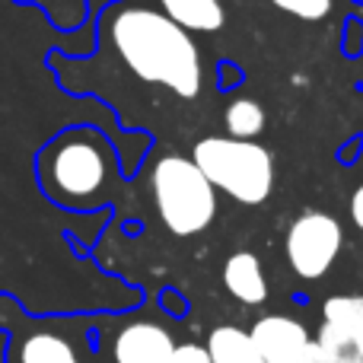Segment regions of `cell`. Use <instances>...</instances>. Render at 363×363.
Segmentation results:
<instances>
[{
	"mask_svg": "<svg viewBox=\"0 0 363 363\" xmlns=\"http://www.w3.org/2000/svg\"><path fill=\"white\" fill-rule=\"evenodd\" d=\"M99 38L118 64L147 86H160L176 99H198L204 89V57L191 32L144 0H115L106 6Z\"/></svg>",
	"mask_w": 363,
	"mask_h": 363,
	"instance_id": "cell-1",
	"label": "cell"
},
{
	"mask_svg": "<svg viewBox=\"0 0 363 363\" xmlns=\"http://www.w3.org/2000/svg\"><path fill=\"white\" fill-rule=\"evenodd\" d=\"M42 194L61 211H99L118 185V153L93 125L64 128L35 157Z\"/></svg>",
	"mask_w": 363,
	"mask_h": 363,
	"instance_id": "cell-2",
	"label": "cell"
},
{
	"mask_svg": "<svg viewBox=\"0 0 363 363\" xmlns=\"http://www.w3.org/2000/svg\"><path fill=\"white\" fill-rule=\"evenodd\" d=\"M150 194L157 217L172 236H201L217 217V188L194 166L191 157L166 153L150 166Z\"/></svg>",
	"mask_w": 363,
	"mask_h": 363,
	"instance_id": "cell-3",
	"label": "cell"
},
{
	"mask_svg": "<svg viewBox=\"0 0 363 363\" xmlns=\"http://www.w3.org/2000/svg\"><path fill=\"white\" fill-rule=\"evenodd\" d=\"M191 160L207 182L236 204L258 207L274 191V157L258 140H239L230 134L201 138L191 150Z\"/></svg>",
	"mask_w": 363,
	"mask_h": 363,
	"instance_id": "cell-4",
	"label": "cell"
},
{
	"mask_svg": "<svg viewBox=\"0 0 363 363\" xmlns=\"http://www.w3.org/2000/svg\"><path fill=\"white\" fill-rule=\"evenodd\" d=\"M345 249V230L325 211H303L284 236V255L300 281H322Z\"/></svg>",
	"mask_w": 363,
	"mask_h": 363,
	"instance_id": "cell-5",
	"label": "cell"
},
{
	"mask_svg": "<svg viewBox=\"0 0 363 363\" xmlns=\"http://www.w3.org/2000/svg\"><path fill=\"white\" fill-rule=\"evenodd\" d=\"M23 332L10 328V345H6V363H83L74 338L61 328H51L48 322H38L23 313Z\"/></svg>",
	"mask_w": 363,
	"mask_h": 363,
	"instance_id": "cell-6",
	"label": "cell"
},
{
	"mask_svg": "<svg viewBox=\"0 0 363 363\" xmlns=\"http://www.w3.org/2000/svg\"><path fill=\"white\" fill-rule=\"evenodd\" d=\"M112 363H172L176 338L153 319H131L112 338Z\"/></svg>",
	"mask_w": 363,
	"mask_h": 363,
	"instance_id": "cell-7",
	"label": "cell"
},
{
	"mask_svg": "<svg viewBox=\"0 0 363 363\" xmlns=\"http://www.w3.org/2000/svg\"><path fill=\"white\" fill-rule=\"evenodd\" d=\"M252 341H255L258 354L264 357V363H296L303 354V347L313 341L309 328L303 325L296 315H284V313H264L252 322L249 328Z\"/></svg>",
	"mask_w": 363,
	"mask_h": 363,
	"instance_id": "cell-8",
	"label": "cell"
},
{
	"mask_svg": "<svg viewBox=\"0 0 363 363\" xmlns=\"http://www.w3.org/2000/svg\"><path fill=\"white\" fill-rule=\"evenodd\" d=\"M223 287L242 306H262L268 300V277L255 252H233L223 264Z\"/></svg>",
	"mask_w": 363,
	"mask_h": 363,
	"instance_id": "cell-9",
	"label": "cell"
},
{
	"mask_svg": "<svg viewBox=\"0 0 363 363\" xmlns=\"http://www.w3.org/2000/svg\"><path fill=\"white\" fill-rule=\"evenodd\" d=\"M163 16H169L185 32H220L226 26L223 0H153Z\"/></svg>",
	"mask_w": 363,
	"mask_h": 363,
	"instance_id": "cell-10",
	"label": "cell"
},
{
	"mask_svg": "<svg viewBox=\"0 0 363 363\" xmlns=\"http://www.w3.org/2000/svg\"><path fill=\"white\" fill-rule=\"evenodd\" d=\"M204 347H207V354H211L213 363H264V357L255 347V341H252L249 328H239V325L211 328Z\"/></svg>",
	"mask_w": 363,
	"mask_h": 363,
	"instance_id": "cell-11",
	"label": "cell"
},
{
	"mask_svg": "<svg viewBox=\"0 0 363 363\" xmlns=\"http://www.w3.org/2000/svg\"><path fill=\"white\" fill-rule=\"evenodd\" d=\"M264 106L258 99H249V96H236L230 99L223 112V125H226V134L230 138H239V140H255L258 134L264 131Z\"/></svg>",
	"mask_w": 363,
	"mask_h": 363,
	"instance_id": "cell-12",
	"label": "cell"
},
{
	"mask_svg": "<svg viewBox=\"0 0 363 363\" xmlns=\"http://www.w3.org/2000/svg\"><path fill=\"white\" fill-rule=\"evenodd\" d=\"M363 319V296L354 294H335L322 303V322L328 325H338L341 332L351 335V328Z\"/></svg>",
	"mask_w": 363,
	"mask_h": 363,
	"instance_id": "cell-13",
	"label": "cell"
},
{
	"mask_svg": "<svg viewBox=\"0 0 363 363\" xmlns=\"http://www.w3.org/2000/svg\"><path fill=\"white\" fill-rule=\"evenodd\" d=\"M271 4L277 10L290 13V16L303 19V23H319V19H325L332 13L335 0H271Z\"/></svg>",
	"mask_w": 363,
	"mask_h": 363,
	"instance_id": "cell-14",
	"label": "cell"
},
{
	"mask_svg": "<svg viewBox=\"0 0 363 363\" xmlns=\"http://www.w3.org/2000/svg\"><path fill=\"white\" fill-rule=\"evenodd\" d=\"M315 341H319L325 351H332L335 357H341V354L354 351V347H351V335L341 332L338 325H328V322H322V325H319V332H315Z\"/></svg>",
	"mask_w": 363,
	"mask_h": 363,
	"instance_id": "cell-15",
	"label": "cell"
},
{
	"mask_svg": "<svg viewBox=\"0 0 363 363\" xmlns=\"http://www.w3.org/2000/svg\"><path fill=\"white\" fill-rule=\"evenodd\" d=\"M172 363H213V360H211V354H207V347H204V345L185 341V345H176Z\"/></svg>",
	"mask_w": 363,
	"mask_h": 363,
	"instance_id": "cell-16",
	"label": "cell"
},
{
	"mask_svg": "<svg viewBox=\"0 0 363 363\" xmlns=\"http://www.w3.org/2000/svg\"><path fill=\"white\" fill-rule=\"evenodd\" d=\"M296 363H338V357H335L332 351H325V347L313 338L306 347H303V354H300V360Z\"/></svg>",
	"mask_w": 363,
	"mask_h": 363,
	"instance_id": "cell-17",
	"label": "cell"
},
{
	"mask_svg": "<svg viewBox=\"0 0 363 363\" xmlns=\"http://www.w3.org/2000/svg\"><path fill=\"white\" fill-rule=\"evenodd\" d=\"M351 220H354V226L363 233V185H357V191L351 194Z\"/></svg>",
	"mask_w": 363,
	"mask_h": 363,
	"instance_id": "cell-18",
	"label": "cell"
},
{
	"mask_svg": "<svg viewBox=\"0 0 363 363\" xmlns=\"http://www.w3.org/2000/svg\"><path fill=\"white\" fill-rule=\"evenodd\" d=\"M351 347H354V351H357L360 357H363V319L351 328Z\"/></svg>",
	"mask_w": 363,
	"mask_h": 363,
	"instance_id": "cell-19",
	"label": "cell"
},
{
	"mask_svg": "<svg viewBox=\"0 0 363 363\" xmlns=\"http://www.w3.org/2000/svg\"><path fill=\"white\" fill-rule=\"evenodd\" d=\"M338 363H363V357L357 351H347V354H341V357H338Z\"/></svg>",
	"mask_w": 363,
	"mask_h": 363,
	"instance_id": "cell-20",
	"label": "cell"
}]
</instances>
